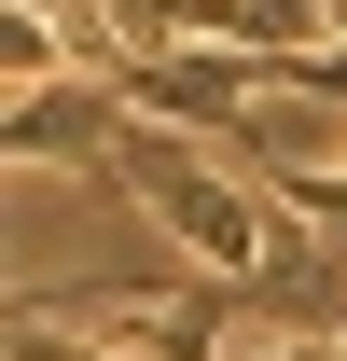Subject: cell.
Wrapping results in <instances>:
<instances>
[{
    "label": "cell",
    "mask_w": 347,
    "mask_h": 361,
    "mask_svg": "<svg viewBox=\"0 0 347 361\" xmlns=\"http://www.w3.org/2000/svg\"><path fill=\"white\" fill-rule=\"evenodd\" d=\"M14 361H139V348H97V334H70V319L14 306Z\"/></svg>",
    "instance_id": "cell-2"
},
{
    "label": "cell",
    "mask_w": 347,
    "mask_h": 361,
    "mask_svg": "<svg viewBox=\"0 0 347 361\" xmlns=\"http://www.w3.org/2000/svg\"><path fill=\"white\" fill-rule=\"evenodd\" d=\"M111 195H126L139 223H167L181 250H195V278H264L278 236H292V209H278L250 167H195V126H153V111H139L126 153H111Z\"/></svg>",
    "instance_id": "cell-1"
},
{
    "label": "cell",
    "mask_w": 347,
    "mask_h": 361,
    "mask_svg": "<svg viewBox=\"0 0 347 361\" xmlns=\"http://www.w3.org/2000/svg\"><path fill=\"white\" fill-rule=\"evenodd\" d=\"M319 14H334V42H347V0H319Z\"/></svg>",
    "instance_id": "cell-4"
},
{
    "label": "cell",
    "mask_w": 347,
    "mask_h": 361,
    "mask_svg": "<svg viewBox=\"0 0 347 361\" xmlns=\"http://www.w3.org/2000/svg\"><path fill=\"white\" fill-rule=\"evenodd\" d=\"M319 319H334V334H347V250H334V278H319Z\"/></svg>",
    "instance_id": "cell-3"
}]
</instances>
